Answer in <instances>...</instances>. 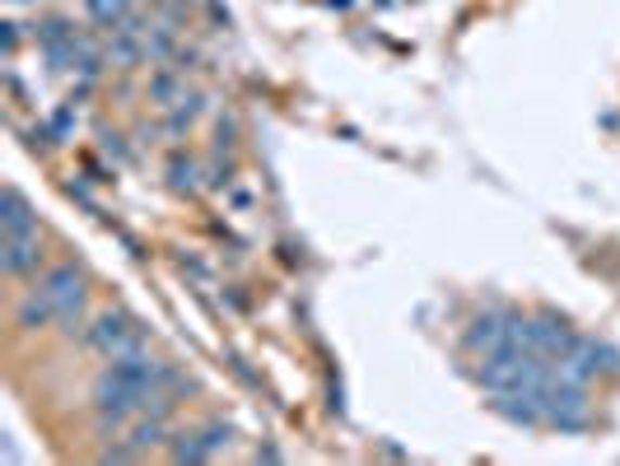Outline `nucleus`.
<instances>
[{"instance_id":"obj_1","label":"nucleus","mask_w":620,"mask_h":466,"mask_svg":"<svg viewBox=\"0 0 620 466\" xmlns=\"http://www.w3.org/2000/svg\"><path fill=\"white\" fill-rule=\"evenodd\" d=\"M34 285L48 294L56 308V326L66 336H89L85 326V303H89V280L80 261H52L42 275H34Z\"/></svg>"},{"instance_id":"obj_2","label":"nucleus","mask_w":620,"mask_h":466,"mask_svg":"<svg viewBox=\"0 0 620 466\" xmlns=\"http://www.w3.org/2000/svg\"><path fill=\"white\" fill-rule=\"evenodd\" d=\"M89 350H99L103 360H117V354H131V350H145V326L141 318L121 313V308H107L89 322V336H85Z\"/></svg>"},{"instance_id":"obj_3","label":"nucleus","mask_w":620,"mask_h":466,"mask_svg":"<svg viewBox=\"0 0 620 466\" xmlns=\"http://www.w3.org/2000/svg\"><path fill=\"white\" fill-rule=\"evenodd\" d=\"M0 271L10 280H34L48 271L42 233H5V238H0Z\"/></svg>"},{"instance_id":"obj_4","label":"nucleus","mask_w":620,"mask_h":466,"mask_svg":"<svg viewBox=\"0 0 620 466\" xmlns=\"http://www.w3.org/2000/svg\"><path fill=\"white\" fill-rule=\"evenodd\" d=\"M579 340H583V336L573 332L569 322L555 318V313L532 318V350H537V354H546V360H555V364L569 360V354L579 350Z\"/></svg>"},{"instance_id":"obj_5","label":"nucleus","mask_w":620,"mask_h":466,"mask_svg":"<svg viewBox=\"0 0 620 466\" xmlns=\"http://www.w3.org/2000/svg\"><path fill=\"white\" fill-rule=\"evenodd\" d=\"M52 322H56L52 299L28 280V289L20 294V303H14V326H24V332H48Z\"/></svg>"},{"instance_id":"obj_6","label":"nucleus","mask_w":620,"mask_h":466,"mask_svg":"<svg viewBox=\"0 0 620 466\" xmlns=\"http://www.w3.org/2000/svg\"><path fill=\"white\" fill-rule=\"evenodd\" d=\"M504 332H508V313H480V318H472L467 332H462V346L476 354H490L504 346Z\"/></svg>"},{"instance_id":"obj_7","label":"nucleus","mask_w":620,"mask_h":466,"mask_svg":"<svg viewBox=\"0 0 620 466\" xmlns=\"http://www.w3.org/2000/svg\"><path fill=\"white\" fill-rule=\"evenodd\" d=\"M0 229L5 233H38V215L24 200L20 186H5V196H0Z\"/></svg>"},{"instance_id":"obj_8","label":"nucleus","mask_w":620,"mask_h":466,"mask_svg":"<svg viewBox=\"0 0 620 466\" xmlns=\"http://www.w3.org/2000/svg\"><path fill=\"white\" fill-rule=\"evenodd\" d=\"M201 178H206V168H201L196 154H188V150L168 154V186H173V192H196Z\"/></svg>"},{"instance_id":"obj_9","label":"nucleus","mask_w":620,"mask_h":466,"mask_svg":"<svg viewBox=\"0 0 620 466\" xmlns=\"http://www.w3.org/2000/svg\"><path fill=\"white\" fill-rule=\"evenodd\" d=\"M182 66H168V70H154L150 75V99L159 107H178L182 99H188V85H182Z\"/></svg>"},{"instance_id":"obj_10","label":"nucleus","mask_w":620,"mask_h":466,"mask_svg":"<svg viewBox=\"0 0 620 466\" xmlns=\"http://www.w3.org/2000/svg\"><path fill=\"white\" fill-rule=\"evenodd\" d=\"M168 457L173 462H210L215 453L206 448V439H201V429H182L168 439Z\"/></svg>"},{"instance_id":"obj_11","label":"nucleus","mask_w":620,"mask_h":466,"mask_svg":"<svg viewBox=\"0 0 620 466\" xmlns=\"http://www.w3.org/2000/svg\"><path fill=\"white\" fill-rule=\"evenodd\" d=\"M127 439L141 448V453H150V448H159L168 443V429H164V419L159 415H135L131 419V429H127Z\"/></svg>"},{"instance_id":"obj_12","label":"nucleus","mask_w":620,"mask_h":466,"mask_svg":"<svg viewBox=\"0 0 620 466\" xmlns=\"http://www.w3.org/2000/svg\"><path fill=\"white\" fill-rule=\"evenodd\" d=\"M131 14V0H89V20H99L107 28H117Z\"/></svg>"},{"instance_id":"obj_13","label":"nucleus","mask_w":620,"mask_h":466,"mask_svg":"<svg viewBox=\"0 0 620 466\" xmlns=\"http://www.w3.org/2000/svg\"><path fill=\"white\" fill-rule=\"evenodd\" d=\"M201 439H206V448H210V453H220V448H229V443H234V429H229V425H220V419H215V425H206V429H201Z\"/></svg>"},{"instance_id":"obj_14","label":"nucleus","mask_w":620,"mask_h":466,"mask_svg":"<svg viewBox=\"0 0 620 466\" xmlns=\"http://www.w3.org/2000/svg\"><path fill=\"white\" fill-rule=\"evenodd\" d=\"M229 182H234V164H229V159H215V164L206 168V186H215V192H224Z\"/></svg>"},{"instance_id":"obj_15","label":"nucleus","mask_w":620,"mask_h":466,"mask_svg":"<svg viewBox=\"0 0 620 466\" xmlns=\"http://www.w3.org/2000/svg\"><path fill=\"white\" fill-rule=\"evenodd\" d=\"M135 457H145V453H141V448H135L131 439H127V443H107L103 453H99V462H135Z\"/></svg>"},{"instance_id":"obj_16","label":"nucleus","mask_w":620,"mask_h":466,"mask_svg":"<svg viewBox=\"0 0 620 466\" xmlns=\"http://www.w3.org/2000/svg\"><path fill=\"white\" fill-rule=\"evenodd\" d=\"M48 127H52V135H56V140H66V135H70V127H75V113H70V107H61V113H52Z\"/></svg>"},{"instance_id":"obj_17","label":"nucleus","mask_w":620,"mask_h":466,"mask_svg":"<svg viewBox=\"0 0 620 466\" xmlns=\"http://www.w3.org/2000/svg\"><path fill=\"white\" fill-rule=\"evenodd\" d=\"M103 150L113 154V159H121V135L117 131H103Z\"/></svg>"},{"instance_id":"obj_18","label":"nucleus","mask_w":620,"mask_h":466,"mask_svg":"<svg viewBox=\"0 0 620 466\" xmlns=\"http://www.w3.org/2000/svg\"><path fill=\"white\" fill-rule=\"evenodd\" d=\"M14 47H20V24H5V61L14 56Z\"/></svg>"},{"instance_id":"obj_19","label":"nucleus","mask_w":620,"mask_h":466,"mask_svg":"<svg viewBox=\"0 0 620 466\" xmlns=\"http://www.w3.org/2000/svg\"><path fill=\"white\" fill-rule=\"evenodd\" d=\"M327 5H332V10H354L360 0H327Z\"/></svg>"},{"instance_id":"obj_20","label":"nucleus","mask_w":620,"mask_h":466,"mask_svg":"<svg viewBox=\"0 0 620 466\" xmlns=\"http://www.w3.org/2000/svg\"><path fill=\"white\" fill-rule=\"evenodd\" d=\"M173 5H182V0H173Z\"/></svg>"}]
</instances>
